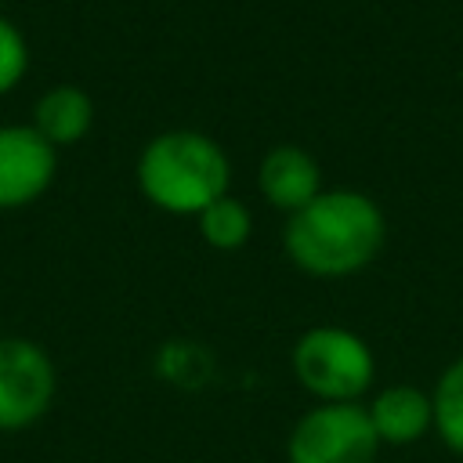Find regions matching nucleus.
Here are the masks:
<instances>
[{
	"label": "nucleus",
	"mask_w": 463,
	"mask_h": 463,
	"mask_svg": "<svg viewBox=\"0 0 463 463\" xmlns=\"http://www.w3.org/2000/svg\"><path fill=\"white\" fill-rule=\"evenodd\" d=\"M232 166L224 148L199 130H166L152 137L137 159V184L148 203L166 213H203L228 195Z\"/></svg>",
	"instance_id": "obj_2"
},
{
	"label": "nucleus",
	"mask_w": 463,
	"mask_h": 463,
	"mask_svg": "<svg viewBox=\"0 0 463 463\" xmlns=\"http://www.w3.org/2000/svg\"><path fill=\"white\" fill-rule=\"evenodd\" d=\"M250 228H253L250 210L235 195H221L199 213V232L213 250H239L250 239Z\"/></svg>",
	"instance_id": "obj_12"
},
{
	"label": "nucleus",
	"mask_w": 463,
	"mask_h": 463,
	"mask_svg": "<svg viewBox=\"0 0 463 463\" xmlns=\"http://www.w3.org/2000/svg\"><path fill=\"white\" fill-rule=\"evenodd\" d=\"M54 145L36 127H0V210L29 206L54 181Z\"/></svg>",
	"instance_id": "obj_6"
},
{
	"label": "nucleus",
	"mask_w": 463,
	"mask_h": 463,
	"mask_svg": "<svg viewBox=\"0 0 463 463\" xmlns=\"http://www.w3.org/2000/svg\"><path fill=\"white\" fill-rule=\"evenodd\" d=\"M434 430L449 452L463 456V354L449 362L434 383Z\"/></svg>",
	"instance_id": "obj_10"
},
{
	"label": "nucleus",
	"mask_w": 463,
	"mask_h": 463,
	"mask_svg": "<svg viewBox=\"0 0 463 463\" xmlns=\"http://www.w3.org/2000/svg\"><path fill=\"white\" fill-rule=\"evenodd\" d=\"M94 123V101L72 87V83H58L51 87L33 112V127L58 148V145H72L80 141Z\"/></svg>",
	"instance_id": "obj_9"
},
{
	"label": "nucleus",
	"mask_w": 463,
	"mask_h": 463,
	"mask_svg": "<svg viewBox=\"0 0 463 463\" xmlns=\"http://www.w3.org/2000/svg\"><path fill=\"white\" fill-rule=\"evenodd\" d=\"M282 246L300 271L318 279H344L362 271L380 253L383 213L365 192H322L304 210L289 213Z\"/></svg>",
	"instance_id": "obj_1"
},
{
	"label": "nucleus",
	"mask_w": 463,
	"mask_h": 463,
	"mask_svg": "<svg viewBox=\"0 0 463 463\" xmlns=\"http://www.w3.org/2000/svg\"><path fill=\"white\" fill-rule=\"evenodd\" d=\"M257 184L275 210L297 213L315 195H322V170H318V159L300 145H275L260 159Z\"/></svg>",
	"instance_id": "obj_7"
},
{
	"label": "nucleus",
	"mask_w": 463,
	"mask_h": 463,
	"mask_svg": "<svg viewBox=\"0 0 463 463\" xmlns=\"http://www.w3.org/2000/svg\"><path fill=\"white\" fill-rule=\"evenodd\" d=\"M156 373L174 383V387H184V391H195L203 387L210 376H213V358L203 344H192V340H170L163 344V351L156 354Z\"/></svg>",
	"instance_id": "obj_11"
},
{
	"label": "nucleus",
	"mask_w": 463,
	"mask_h": 463,
	"mask_svg": "<svg viewBox=\"0 0 463 463\" xmlns=\"http://www.w3.org/2000/svg\"><path fill=\"white\" fill-rule=\"evenodd\" d=\"M25 65H29V51L18 25L0 18V94H7L25 76Z\"/></svg>",
	"instance_id": "obj_13"
},
{
	"label": "nucleus",
	"mask_w": 463,
	"mask_h": 463,
	"mask_svg": "<svg viewBox=\"0 0 463 463\" xmlns=\"http://www.w3.org/2000/svg\"><path fill=\"white\" fill-rule=\"evenodd\" d=\"M380 445H412L434 427V402L416 383H387L365 405Z\"/></svg>",
	"instance_id": "obj_8"
},
{
	"label": "nucleus",
	"mask_w": 463,
	"mask_h": 463,
	"mask_svg": "<svg viewBox=\"0 0 463 463\" xmlns=\"http://www.w3.org/2000/svg\"><path fill=\"white\" fill-rule=\"evenodd\" d=\"M289 365L315 402H358L376 376L369 344L344 326H311L300 333Z\"/></svg>",
	"instance_id": "obj_3"
},
{
	"label": "nucleus",
	"mask_w": 463,
	"mask_h": 463,
	"mask_svg": "<svg viewBox=\"0 0 463 463\" xmlns=\"http://www.w3.org/2000/svg\"><path fill=\"white\" fill-rule=\"evenodd\" d=\"M58 391L51 354L25 336H0V430H25Z\"/></svg>",
	"instance_id": "obj_5"
},
{
	"label": "nucleus",
	"mask_w": 463,
	"mask_h": 463,
	"mask_svg": "<svg viewBox=\"0 0 463 463\" xmlns=\"http://www.w3.org/2000/svg\"><path fill=\"white\" fill-rule=\"evenodd\" d=\"M380 438L362 402H318L293 423L286 463H376Z\"/></svg>",
	"instance_id": "obj_4"
}]
</instances>
